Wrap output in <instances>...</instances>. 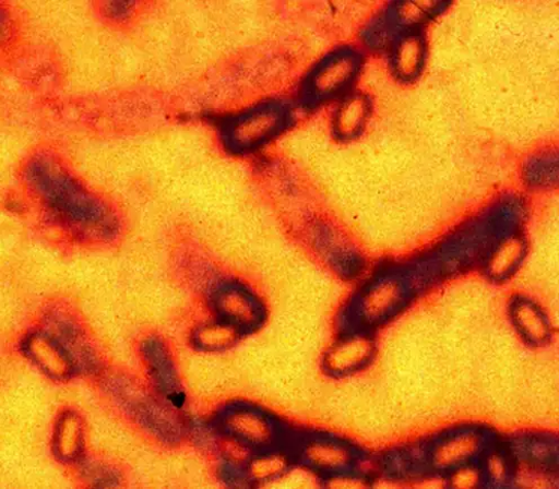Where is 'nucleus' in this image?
<instances>
[{
	"mask_svg": "<svg viewBox=\"0 0 559 489\" xmlns=\"http://www.w3.org/2000/svg\"><path fill=\"white\" fill-rule=\"evenodd\" d=\"M25 180L46 212L73 235L87 239L117 235L118 220L110 206L53 157L33 158Z\"/></svg>",
	"mask_w": 559,
	"mask_h": 489,
	"instance_id": "f257e3e1",
	"label": "nucleus"
},
{
	"mask_svg": "<svg viewBox=\"0 0 559 489\" xmlns=\"http://www.w3.org/2000/svg\"><path fill=\"white\" fill-rule=\"evenodd\" d=\"M414 284L407 274L392 272L371 282L357 297L352 308L353 329L371 331L396 317L405 308L414 293Z\"/></svg>",
	"mask_w": 559,
	"mask_h": 489,
	"instance_id": "f03ea898",
	"label": "nucleus"
},
{
	"mask_svg": "<svg viewBox=\"0 0 559 489\" xmlns=\"http://www.w3.org/2000/svg\"><path fill=\"white\" fill-rule=\"evenodd\" d=\"M218 425L226 438L254 453L284 445L282 428L258 407L243 404L226 407L218 417Z\"/></svg>",
	"mask_w": 559,
	"mask_h": 489,
	"instance_id": "7ed1b4c3",
	"label": "nucleus"
},
{
	"mask_svg": "<svg viewBox=\"0 0 559 489\" xmlns=\"http://www.w3.org/2000/svg\"><path fill=\"white\" fill-rule=\"evenodd\" d=\"M293 453L308 470L326 478L354 473L360 462L353 445L328 436H309L297 443Z\"/></svg>",
	"mask_w": 559,
	"mask_h": 489,
	"instance_id": "20e7f679",
	"label": "nucleus"
},
{
	"mask_svg": "<svg viewBox=\"0 0 559 489\" xmlns=\"http://www.w3.org/2000/svg\"><path fill=\"white\" fill-rule=\"evenodd\" d=\"M210 300L218 322L235 329L241 335L254 331L264 320V309L259 299L238 284L223 283L216 286Z\"/></svg>",
	"mask_w": 559,
	"mask_h": 489,
	"instance_id": "39448f33",
	"label": "nucleus"
},
{
	"mask_svg": "<svg viewBox=\"0 0 559 489\" xmlns=\"http://www.w3.org/2000/svg\"><path fill=\"white\" fill-rule=\"evenodd\" d=\"M278 121L274 114L263 109L229 119L222 126L224 144L234 153L254 151L276 132Z\"/></svg>",
	"mask_w": 559,
	"mask_h": 489,
	"instance_id": "423d86ee",
	"label": "nucleus"
},
{
	"mask_svg": "<svg viewBox=\"0 0 559 489\" xmlns=\"http://www.w3.org/2000/svg\"><path fill=\"white\" fill-rule=\"evenodd\" d=\"M369 331L352 329L343 335L325 357V369L334 375L354 373L366 367L374 353Z\"/></svg>",
	"mask_w": 559,
	"mask_h": 489,
	"instance_id": "0eeeda50",
	"label": "nucleus"
},
{
	"mask_svg": "<svg viewBox=\"0 0 559 489\" xmlns=\"http://www.w3.org/2000/svg\"><path fill=\"white\" fill-rule=\"evenodd\" d=\"M144 355L147 360L153 381L162 391L163 396L171 401L173 405L181 404V390L177 371L165 346L156 341L144 345Z\"/></svg>",
	"mask_w": 559,
	"mask_h": 489,
	"instance_id": "6e6552de",
	"label": "nucleus"
},
{
	"mask_svg": "<svg viewBox=\"0 0 559 489\" xmlns=\"http://www.w3.org/2000/svg\"><path fill=\"white\" fill-rule=\"evenodd\" d=\"M296 461L294 453L278 446L254 454L253 458L243 468L247 480L258 484L274 481L285 476Z\"/></svg>",
	"mask_w": 559,
	"mask_h": 489,
	"instance_id": "1a4fd4ad",
	"label": "nucleus"
},
{
	"mask_svg": "<svg viewBox=\"0 0 559 489\" xmlns=\"http://www.w3.org/2000/svg\"><path fill=\"white\" fill-rule=\"evenodd\" d=\"M240 335L235 329L219 322L198 332L195 343L206 349H217L233 344Z\"/></svg>",
	"mask_w": 559,
	"mask_h": 489,
	"instance_id": "9d476101",
	"label": "nucleus"
}]
</instances>
